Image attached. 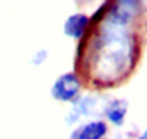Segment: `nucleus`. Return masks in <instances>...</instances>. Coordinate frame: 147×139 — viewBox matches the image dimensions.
Returning <instances> with one entry per match:
<instances>
[{
  "label": "nucleus",
  "mask_w": 147,
  "mask_h": 139,
  "mask_svg": "<svg viewBox=\"0 0 147 139\" xmlns=\"http://www.w3.org/2000/svg\"><path fill=\"white\" fill-rule=\"evenodd\" d=\"M105 133L107 125L104 122H91L77 129L71 139H102Z\"/></svg>",
  "instance_id": "nucleus-3"
},
{
  "label": "nucleus",
  "mask_w": 147,
  "mask_h": 139,
  "mask_svg": "<svg viewBox=\"0 0 147 139\" xmlns=\"http://www.w3.org/2000/svg\"><path fill=\"white\" fill-rule=\"evenodd\" d=\"M88 18L82 13L78 15H72L71 18H68V20L65 22V33L71 38H80L85 33L87 28H88Z\"/></svg>",
  "instance_id": "nucleus-4"
},
{
  "label": "nucleus",
  "mask_w": 147,
  "mask_h": 139,
  "mask_svg": "<svg viewBox=\"0 0 147 139\" xmlns=\"http://www.w3.org/2000/svg\"><path fill=\"white\" fill-rule=\"evenodd\" d=\"M94 106H95L94 99H91V97H82L75 106H74V109H72V112H71V114H69L71 117L68 119V122L72 123V122H75L77 119H80V117L88 114V113L94 109Z\"/></svg>",
  "instance_id": "nucleus-6"
},
{
  "label": "nucleus",
  "mask_w": 147,
  "mask_h": 139,
  "mask_svg": "<svg viewBox=\"0 0 147 139\" xmlns=\"http://www.w3.org/2000/svg\"><path fill=\"white\" fill-rule=\"evenodd\" d=\"M138 139H147V130H144V132L141 133V136H140Z\"/></svg>",
  "instance_id": "nucleus-7"
},
{
  "label": "nucleus",
  "mask_w": 147,
  "mask_h": 139,
  "mask_svg": "<svg viewBox=\"0 0 147 139\" xmlns=\"http://www.w3.org/2000/svg\"><path fill=\"white\" fill-rule=\"evenodd\" d=\"M80 89L81 83L75 74H65L55 81L52 87V94L61 102H71L78 96Z\"/></svg>",
  "instance_id": "nucleus-2"
},
{
  "label": "nucleus",
  "mask_w": 147,
  "mask_h": 139,
  "mask_svg": "<svg viewBox=\"0 0 147 139\" xmlns=\"http://www.w3.org/2000/svg\"><path fill=\"white\" fill-rule=\"evenodd\" d=\"M125 112H127V106H125V102L123 100H114L108 104L107 110H105V114H107V119L114 123V125H121L124 122V117H125Z\"/></svg>",
  "instance_id": "nucleus-5"
},
{
  "label": "nucleus",
  "mask_w": 147,
  "mask_h": 139,
  "mask_svg": "<svg viewBox=\"0 0 147 139\" xmlns=\"http://www.w3.org/2000/svg\"><path fill=\"white\" fill-rule=\"evenodd\" d=\"M97 58V71L100 77L114 80L124 74L134 62V44L123 28H113L104 25Z\"/></svg>",
  "instance_id": "nucleus-1"
}]
</instances>
